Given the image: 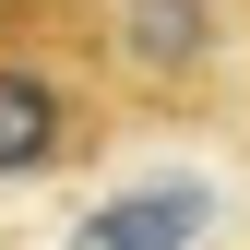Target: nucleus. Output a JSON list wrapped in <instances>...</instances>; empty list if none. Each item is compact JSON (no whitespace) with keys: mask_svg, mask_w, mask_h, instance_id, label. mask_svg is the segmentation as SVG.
Masks as SVG:
<instances>
[{"mask_svg":"<svg viewBox=\"0 0 250 250\" xmlns=\"http://www.w3.org/2000/svg\"><path fill=\"white\" fill-rule=\"evenodd\" d=\"M131 83H119L107 0H0V191L83 179L131 143Z\"/></svg>","mask_w":250,"mask_h":250,"instance_id":"nucleus-1","label":"nucleus"},{"mask_svg":"<svg viewBox=\"0 0 250 250\" xmlns=\"http://www.w3.org/2000/svg\"><path fill=\"white\" fill-rule=\"evenodd\" d=\"M191 227H203V191H167V203H119L83 250H179Z\"/></svg>","mask_w":250,"mask_h":250,"instance_id":"nucleus-3","label":"nucleus"},{"mask_svg":"<svg viewBox=\"0 0 250 250\" xmlns=\"http://www.w3.org/2000/svg\"><path fill=\"white\" fill-rule=\"evenodd\" d=\"M107 36L143 131H191L227 107V0H107Z\"/></svg>","mask_w":250,"mask_h":250,"instance_id":"nucleus-2","label":"nucleus"}]
</instances>
